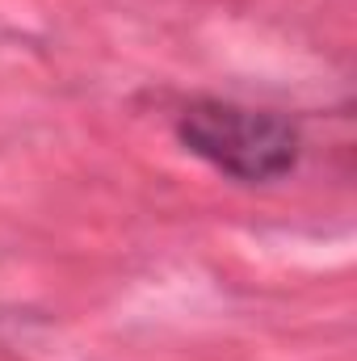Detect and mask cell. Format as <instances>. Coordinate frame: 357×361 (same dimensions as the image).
<instances>
[{"label": "cell", "instance_id": "obj_1", "mask_svg": "<svg viewBox=\"0 0 357 361\" xmlns=\"http://www.w3.org/2000/svg\"><path fill=\"white\" fill-rule=\"evenodd\" d=\"M177 135L193 156L248 185L277 180L298 164V130L286 118L231 101H193Z\"/></svg>", "mask_w": 357, "mask_h": 361}]
</instances>
